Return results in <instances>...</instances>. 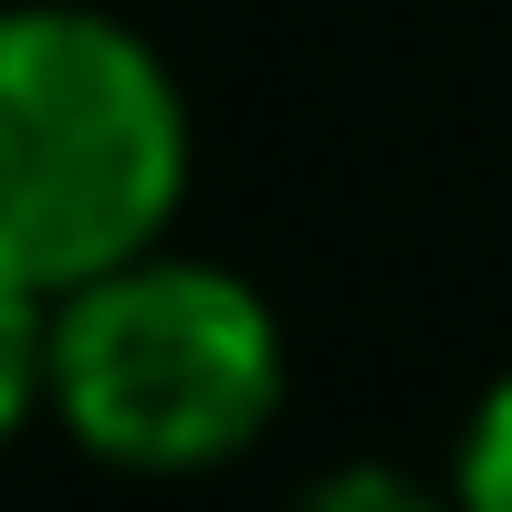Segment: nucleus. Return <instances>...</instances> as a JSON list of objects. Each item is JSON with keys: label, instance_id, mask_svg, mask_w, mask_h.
<instances>
[{"label": "nucleus", "instance_id": "nucleus-3", "mask_svg": "<svg viewBox=\"0 0 512 512\" xmlns=\"http://www.w3.org/2000/svg\"><path fill=\"white\" fill-rule=\"evenodd\" d=\"M53 408V293L0 272V450Z\"/></svg>", "mask_w": 512, "mask_h": 512}, {"label": "nucleus", "instance_id": "nucleus-4", "mask_svg": "<svg viewBox=\"0 0 512 512\" xmlns=\"http://www.w3.org/2000/svg\"><path fill=\"white\" fill-rule=\"evenodd\" d=\"M460 492L481 512H512V377L471 408V429H460Z\"/></svg>", "mask_w": 512, "mask_h": 512}, {"label": "nucleus", "instance_id": "nucleus-1", "mask_svg": "<svg viewBox=\"0 0 512 512\" xmlns=\"http://www.w3.org/2000/svg\"><path fill=\"white\" fill-rule=\"evenodd\" d=\"M189 199V105L168 63L84 0L0 11V272L74 293L168 241Z\"/></svg>", "mask_w": 512, "mask_h": 512}, {"label": "nucleus", "instance_id": "nucleus-2", "mask_svg": "<svg viewBox=\"0 0 512 512\" xmlns=\"http://www.w3.org/2000/svg\"><path fill=\"white\" fill-rule=\"evenodd\" d=\"M283 408V324L220 262H136L53 293V418L115 471H220Z\"/></svg>", "mask_w": 512, "mask_h": 512}]
</instances>
